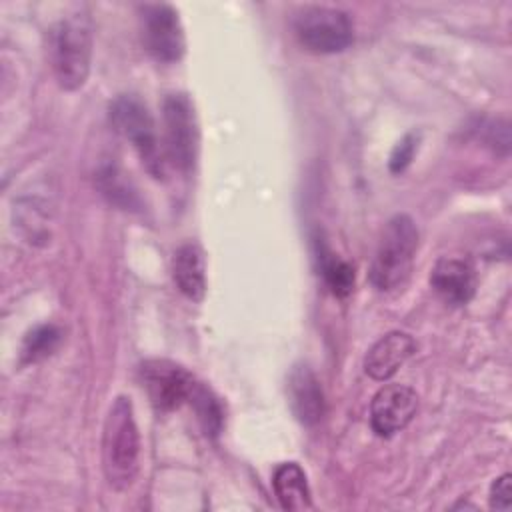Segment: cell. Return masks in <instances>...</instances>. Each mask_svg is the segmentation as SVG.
Here are the masks:
<instances>
[{"label": "cell", "mask_w": 512, "mask_h": 512, "mask_svg": "<svg viewBox=\"0 0 512 512\" xmlns=\"http://www.w3.org/2000/svg\"><path fill=\"white\" fill-rule=\"evenodd\" d=\"M140 436L134 420L132 402L118 396L104 420L102 432V468L108 484L116 490H126L138 474Z\"/></svg>", "instance_id": "1"}, {"label": "cell", "mask_w": 512, "mask_h": 512, "mask_svg": "<svg viewBox=\"0 0 512 512\" xmlns=\"http://www.w3.org/2000/svg\"><path fill=\"white\" fill-rule=\"evenodd\" d=\"M416 408L418 396L410 386L386 384L370 402V426L378 436L388 438L414 418Z\"/></svg>", "instance_id": "9"}, {"label": "cell", "mask_w": 512, "mask_h": 512, "mask_svg": "<svg viewBox=\"0 0 512 512\" xmlns=\"http://www.w3.org/2000/svg\"><path fill=\"white\" fill-rule=\"evenodd\" d=\"M108 116L112 128L132 144L146 170L154 178H162L164 160L158 144L156 124L146 104L134 94H120L112 100Z\"/></svg>", "instance_id": "4"}, {"label": "cell", "mask_w": 512, "mask_h": 512, "mask_svg": "<svg viewBox=\"0 0 512 512\" xmlns=\"http://www.w3.org/2000/svg\"><path fill=\"white\" fill-rule=\"evenodd\" d=\"M418 248V228L408 214L392 216L378 240L370 264V282L380 292L400 288L412 270L414 254Z\"/></svg>", "instance_id": "3"}, {"label": "cell", "mask_w": 512, "mask_h": 512, "mask_svg": "<svg viewBox=\"0 0 512 512\" xmlns=\"http://www.w3.org/2000/svg\"><path fill=\"white\" fill-rule=\"evenodd\" d=\"M140 34L146 52L158 62H178L186 50L184 28L170 4L140 6Z\"/></svg>", "instance_id": "8"}, {"label": "cell", "mask_w": 512, "mask_h": 512, "mask_svg": "<svg viewBox=\"0 0 512 512\" xmlns=\"http://www.w3.org/2000/svg\"><path fill=\"white\" fill-rule=\"evenodd\" d=\"M476 270L464 258H440L430 274L434 292L450 306L468 304L476 292Z\"/></svg>", "instance_id": "10"}, {"label": "cell", "mask_w": 512, "mask_h": 512, "mask_svg": "<svg viewBox=\"0 0 512 512\" xmlns=\"http://www.w3.org/2000/svg\"><path fill=\"white\" fill-rule=\"evenodd\" d=\"M60 344V330L54 324H40L32 328L22 342V362L32 364L50 356Z\"/></svg>", "instance_id": "18"}, {"label": "cell", "mask_w": 512, "mask_h": 512, "mask_svg": "<svg viewBox=\"0 0 512 512\" xmlns=\"http://www.w3.org/2000/svg\"><path fill=\"white\" fill-rule=\"evenodd\" d=\"M172 278L178 290L194 300L200 302L206 294V262L200 246L186 242L182 244L172 258Z\"/></svg>", "instance_id": "13"}, {"label": "cell", "mask_w": 512, "mask_h": 512, "mask_svg": "<svg viewBox=\"0 0 512 512\" xmlns=\"http://www.w3.org/2000/svg\"><path fill=\"white\" fill-rule=\"evenodd\" d=\"M188 402L194 406L196 418H198L204 434L210 438H216L224 424V410H222L220 400L214 396V392L210 388H206L204 384L196 382Z\"/></svg>", "instance_id": "16"}, {"label": "cell", "mask_w": 512, "mask_h": 512, "mask_svg": "<svg viewBox=\"0 0 512 512\" xmlns=\"http://www.w3.org/2000/svg\"><path fill=\"white\" fill-rule=\"evenodd\" d=\"M298 42L316 54H336L354 40L352 20L344 10L328 6H308L294 18Z\"/></svg>", "instance_id": "5"}, {"label": "cell", "mask_w": 512, "mask_h": 512, "mask_svg": "<svg viewBox=\"0 0 512 512\" xmlns=\"http://www.w3.org/2000/svg\"><path fill=\"white\" fill-rule=\"evenodd\" d=\"M288 402L294 416L304 426H314L322 420L326 402L320 380L308 364H296L288 374Z\"/></svg>", "instance_id": "11"}, {"label": "cell", "mask_w": 512, "mask_h": 512, "mask_svg": "<svg viewBox=\"0 0 512 512\" xmlns=\"http://www.w3.org/2000/svg\"><path fill=\"white\" fill-rule=\"evenodd\" d=\"M416 144H418V138H416L414 132H410L392 148L390 160H388V168H390L392 174H400V172H404L408 168V164L414 158Z\"/></svg>", "instance_id": "19"}, {"label": "cell", "mask_w": 512, "mask_h": 512, "mask_svg": "<svg viewBox=\"0 0 512 512\" xmlns=\"http://www.w3.org/2000/svg\"><path fill=\"white\" fill-rule=\"evenodd\" d=\"M490 508L494 510H510L512 504V476L506 472L498 476L490 486Z\"/></svg>", "instance_id": "20"}, {"label": "cell", "mask_w": 512, "mask_h": 512, "mask_svg": "<svg viewBox=\"0 0 512 512\" xmlns=\"http://www.w3.org/2000/svg\"><path fill=\"white\" fill-rule=\"evenodd\" d=\"M316 260L318 270L334 296H348L354 288V268L338 254H334L324 242L316 240Z\"/></svg>", "instance_id": "15"}, {"label": "cell", "mask_w": 512, "mask_h": 512, "mask_svg": "<svg viewBox=\"0 0 512 512\" xmlns=\"http://www.w3.org/2000/svg\"><path fill=\"white\" fill-rule=\"evenodd\" d=\"M138 374L152 406L160 412L180 408L190 400V394L196 386L194 376L184 366L166 358L144 360L138 368Z\"/></svg>", "instance_id": "7"}, {"label": "cell", "mask_w": 512, "mask_h": 512, "mask_svg": "<svg viewBox=\"0 0 512 512\" xmlns=\"http://www.w3.org/2000/svg\"><path fill=\"white\" fill-rule=\"evenodd\" d=\"M98 188L100 192L116 206L124 208V210H132V208H138L140 206V200H138V194L134 188H130V182H126L124 174L112 166V164H106L104 168H100L98 176Z\"/></svg>", "instance_id": "17"}, {"label": "cell", "mask_w": 512, "mask_h": 512, "mask_svg": "<svg viewBox=\"0 0 512 512\" xmlns=\"http://www.w3.org/2000/svg\"><path fill=\"white\" fill-rule=\"evenodd\" d=\"M274 494L284 510H310L312 496L306 472L296 462H282L272 474Z\"/></svg>", "instance_id": "14"}, {"label": "cell", "mask_w": 512, "mask_h": 512, "mask_svg": "<svg viewBox=\"0 0 512 512\" xmlns=\"http://www.w3.org/2000/svg\"><path fill=\"white\" fill-rule=\"evenodd\" d=\"M164 150L170 162L190 172L198 158V122L194 104L184 92H172L162 102Z\"/></svg>", "instance_id": "6"}, {"label": "cell", "mask_w": 512, "mask_h": 512, "mask_svg": "<svg viewBox=\"0 0 512 512\" xmlns=\"http://www.w3.org/2000/svg\"><path fill=\"white\" fill-rule=\"evenodd\" d=\"M92 20L86 12H74L50 30V64L64 90L84 86L92 60Z\"/></svg>", "instance_id": "2"}, {"label": "cell", "mask_w": 512, "mask_h": 512, "mask_svg": "<svg viewBox=\"0 0 512 512\" xmlns=\"http://www.w3.org/2000/svg\"><path fill=\"white\" fill-rule=\"evenodd\" d=\"M416 352V342L406 332L384 334L366 354L364 370L374 380H388Z\"/></svg>", "instance_id": "12"}]
</instances>
